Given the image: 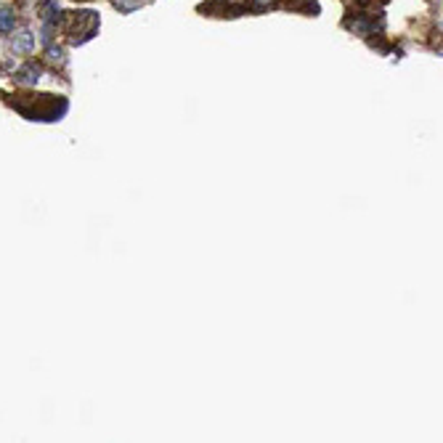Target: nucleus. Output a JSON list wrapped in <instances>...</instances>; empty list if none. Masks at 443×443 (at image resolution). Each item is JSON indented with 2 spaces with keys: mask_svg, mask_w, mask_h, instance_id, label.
Here are the masks:
<instances>
[{
  "mask_svg": "<svg viewBox=\"0 0 443 443\" xmlns=\"http://www.w3.org/2000/svg\"><path fill=\"white\" fill-rule=\"evenodd\" d=\"M11 48L16 51V53H30V51H35V35H32L30 30L19 32L16 37L11 40Z\"/></svg>",
  "mask_w": 443,
  "mask_h": 443,
  "instance_id": "nucleus-1",
  "label": "nucleus"
},
{
  "mask_svg": "<svg viewBox=\"0 0 443 443\" xmlns=\"http://www.w3.org/2000/svg\"><path fill=\"white\" fill-rule=\"evenodd\" d=\"M37 80H40V69L32 64H27L24 69L16 72V83H24V85H37Z\"/></svg>",
  "mask_w": 443,
  "mask_h": 443,
  "instance_id": "nucleus-2",
  "label": "nucleus"
},
{
  "mask_svg": "<svg viewBox=\"0 0 443 443\" xmlns=\"http://www.w3.org/2000/svg\"><path fill=\"white\" fill-rule=\"evenodd\" d=\"M16 27V16H13L11 8H0V32H13Z\"/></svg>",
  "mask_w": 443,
  "mask_h": 443,
  "instance_id": "nucleus-3",
  "label": "nucleus"
},
{
  "mask_svg": "<svg viewBox=\"0 0 443 443\" xmlns=\"http://www.w3.org/2000/svg\"><path fill=\"white\" fill-rule=\"evenodd\" d=\"M45 56H48V61H53V64H61V61H64V51H61L59 45H48Z\"/></svg>",
  "mask_w": 443,
  "mask_h": 443,
  "instance_id": "nucleus-4",
  "label": "nucleus"
},
{
  "mask_svg": "<svg viewBox=\"0 0 443 443\" xmlns=\"http://www.w3.org/2000/svg\"><path fill=\"white\" fill-rule=\"evenodd\" d=\"M117 6H119V11H133V8H138V0H117Z\"/></svg>",
  "mask_w": 443,
  "mask_h": 443,
  "instance_id": "nucleus-5",
  "label": "nucleus"
}]
</instances>
